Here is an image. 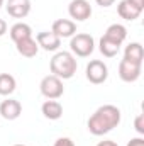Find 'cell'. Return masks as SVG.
Returning <instances> with one entry per match:
<instances>
[{
	"label": "cell",
	"instance_id": "1",
	"mask_svg": "<svg viewBox=\"0 0 144 146\" xmlns=\"http://www.w3.org/2000/svg\"><path fill=\"white\" fill-rule=\"evenodd\" d=\"M120 117H122V114H120L119 107H115L112 104H105V106H100L90 115L87 127L93 136H104L120 124Z\"/></svg>",
	"mask_w": 144,
	"mask_h": 146
},
{
	"label": "cell",
	"instance_id": "2",
	"mask_svg": "<svg viewBox=\"0 0 144 146\" xmlns=\"http://www.w3.org/2000/svg\"><path fill=\"white\" fill-rule=\"evenodd\" d=\"M76 68H78V61L70 51H58L49 61L51 75H54L61 80L73 78L76 73Z\"/></svg>",
	"mask_w": 144,
	"mask_h": 146
},
{
	"label": "cell",
	"instance_id": "3",
	"mask_svg": "<svg viewBox=\"0 0 144 146\" xmlns=\"http://www.w3.org/2000/svg\"><path fill=\"white\" fill-rule=\"evenodd\" d=\"M70 53L73 56H78V58H87L93 53L95 49V39L90 36V34H75L71 36V41H70Z\"/></svg>",
	"mask_w": 144,
	"mask_h": 146
},
{
	"label": "cell",
	"instance_id": "4",
	"mask_svg": "<svg viewBox=\"0 0 144 146\" xmlns=\"http://www.w3.org/2000/svg\"><path fill=\"white\" fill-rule=\"evenodd\" d=\"M41 94L48 99V100H56L65 94V87H63V80L54 76V75H48L41 80L39 83Z\"/></svg>",
	"mask_w": 144,
	"mask_h": 146
},
{
	"label": "cell",
	"instance_id": "5",
	"mask_svg": "<svg viewBox=\"0 0 144 146\" xmlns=\"http://www.w3.org/2000/svg\"><path fill=\"white\" fill-rule=\"evenodd\" d=\"M87 80L93 85H100L108 78V68L102 60H92L85 68Z\"/></svg>",
	"mask_w": 144,
	"mask_h": 146
},
{
	"label": "cell",
	"instance_id": "6",
	"mask_svg": "<svg viewBox=\"0 0 144 146\" xmlns=\"http://www.w3.org/2000/svg\"><path fill=\"white\" fill-rule=\"evenodd\" d=\"M141 73H143V65H137V63H132V61H127V60H122L119 63V76L126 83L137 82Z\"/></svg>",
	"mask_w": 144,
	"mask_h": 146
},
{
	"label": "cell",
	"instance_id": "7",
	"mask_svg": "<svg viewBox=\"0 0 144 146\" xmlns=\"http://www.w3.org/2000/svg\"><path fill=\"white\" fill-rule=\"evenodd\" d=\"M68 14L76 22H83L92 15V5L88 0H71L68 5Z\"/></svg>",
	"mask_w": 144,
	"mask_h": 146
},
{
	"label": "cell",
	"instance_id": "8",
	"mask_svg": "<svg viewBox=\"0 0 144 146\" xmlns=\"http://www.w3.org/2000/svg\"><path fill=\"white\" fill-rule=\"evenodd\" d=\"M7 14L14 19H24L31 12V0H7Z\"/></svg>",
	"mask_w": 144,
	"mask_h": 146
},
{
	"label": "cell",
	"instance_id": "9",
	"mask_svg": "<svg viewBox=\"0 0 144 146\" xmlns=\"http://www.w3.org/2000/svg\"><path fill=\"white\" fill-rule=\"evenodd\" d=\"M36 42L39 48L44 51H58L61 46V39L56 36L53 31H42L36 36Z\"/></svg>",
	"mask_w": 144,
	"mask_h": 146
},
{
	"label": "cell",
	"instance_id": "10",
	"mask_svg": "<svg viewBox=\"0 0 144 146\" xmlns=\"http://www.w3.org/2000/svg\"><path fill=\"white\" fill-rule=\"evenodd\" d=\"M51 31L59 37V39L71 37L76 34V22L75 21H70V19H58V21H54Z\"/></svg>",
	"mask_w": 144,
	"mask_h": 146
},
{
	"label": "cell",
	"instance_id": "11",
	"mask_svg": "<svg viewBox=\"0 0 144 146\" xmlns=\"http://www.w3.org/2000/svg\"><path fill=\"white\" fill-rule=\"evenodd\" d=\"M22 114V106L15 99H7L0 104V115L7 121H15Z\"/></svg>",
	"mask_w": 144,
	"mask_h": 146
},
{
	"label": "cell",
	"instance_id": "12",
	"mask_svg": "<svg viewBox=\"0 0 144 146\" xmlns=\"http://www.w3.org/2000/svg\"><path fill=\"white\" fill-rule=\"evenodd\" d=\"M117 14L124 19V21H136V19H139V15L143 14V10H139L137 7H134L131 2H127V0H120L119 3H117Z\"/></svg>",
	"mask_w": 144,
	"mask_h": 146
},
{
	"label": "cell",
	"instance_id": "13",
	"mask_svg": "<svg viewBox=\"0 0 144 146\" xmlns=\"http://www.w3.org/2000/svg\"><path fill=\"white\" fill-rule=\"evenodd\" d=\"M15 48H17V53L24 58H34L39 51V46L34 37H26V39L15 42Z\"/></svg>",
	"mask_w": 144,
	"mask_h": 146
},
{
	"label": "cell",
	"instance_id": "14",
	"mask_svg": "<svg viewBox=\"0 0 144 146\" xmlns=\"http://www.w3.org/2000/svg\"><path fill=\"white\" fill-rule=\"evenodd\" d=\"M41 112L49 121H58L63 115V106L58 100H46L41 107Z\"/></svg>",
	"mask_w": 144,
	"mask_h": 146
},
{
	"label": "cell",
	"instance_id": "15",
	"mask_svg": "<svg viewBox=\"0 0 144 146\" xmlns=\"http://www.w3.org/2000/svg\"><path fill=\"white\" fill-rule=\"evenodd\" d=\"M143 46L141 42H129L124 49V60L127 61H132V63H137V65H143Z\"/></svg>",
	"mask_w": 144,
	"mask_h": 146
},
{
	"label": "cell",
	"instance_id": "16",
	"mask_svg": "<svg viewBox=\"0 0 144 146\" xmlns=\"http://www.w3.org/2000/svg\"><path fill=\"white\" fill-rule=\"evenodd\" d=\"M9 33H10V39H12L14 42H19V41H22V39H26V37H32V29H31V26L26 24V22H17V24H14Z\"/></svg>",
	"mask_w": 144,
	"mask_h": 146
},
{
	"label": "cell",
	"instance_id": "17",
	"mask_svg": "<svg viewBox=\"0 0 144 146\" xmlns=\"http://www.w3.org/2000/svg\"><path fill=\"white\" fill-rule=\"evenodd\" d=\"M120 46H122V44H119V42H115V41H112V39H108V37H105V36L100 37V42H98V49H100V53H102L105 58H114V56H117V53L120 51Z\"/></svg>",
	"mask_w": 144,
	"mask_h": 146
},
{
	"label": "cell",
	"instance_id": "18",
	"mask_svg": "<svg viewBox=\"0 0 144 146\" xmlns=\"http://www.w3.org/2000/svg\"><path fill=\"white\" fill-rule=\"evenodd\" d=\"M104 36L112 39V41H115V42H119V44H122L126 41V37H127V29L122 24H110Z\"/></svg>",
	"mask_w": 144,
	"mask_h": 146
},
{
	"label": "cell",
	"instance_id": "19",
	"mask_svg": "<svg viewBox=\"0 0 144 146\" xmlns=\"http://www.w3.org/2000/svg\"><path fill=\"white\" fill-rule=\"evenodd\" d=\"M15 87H17L15 78L10 73H0V95L7 97V95L14 94L15 92Z\"/></svg>",
	"mask_w": 144,
	"mask_h": 146
},
{
	"label": "cell",
	"instance_id": "20",
	"mask_svg": "<svg viewBox=\"0 0 144 146\" xmlns=\"http://www.w3.org/2000/svg\"><path fill=\"white\" fill-rule=\"evenodd\" d=\"M134 127H136V131H137L139 134H144V115L143 114H139V115L134 119Z\"/></svg>",
	"mask_w": 144,
	"mask_h": 146
},
{
	"label": "cell",
	"instance_id": "21",
	"mask_svg": "<svg viewBox=\"0 0 144 146\" xmlns=\"http://www.w3.org/2000/svg\"><path fill=\"white\" fill-rule=\"evenodd\" d=\"M54 146H75L70 138H58L56 141H54Z\"/></svg>",
	"mask_w": 144,
	"mask_h": 146
},
{
	"label": "cell",
	"instance_id": "22",
	"mask_svg": "<svg viewBox=\"0 0 144 146\" xmlns=\"http://www.w3.org/2000/svg\"><path fill=\"white\" fill-rule=\"evenodd\" d=\"M127 146H144V138H132Z\"/></svg>",
	"mask_w": 144,
	"mask_h": 146
},
{
	"label": "cell",
	"instance_id": "23",
	"mask_svg": "<svg viewBox=\"0 0 144 146\" xmlns=\"http://www.w3.org/2000/svg\"><path fill=\"white\" fill-rule=\"evenodd\" d=\"M95 2H97V5H100V7H110V5L115 3V0H95Z\"/></svg>",
	"mask_w": 144,
	"mask_h": 146
},
{
	"label": "cell",
	"instance_id": "24",
	"mask_svg": "<svg viewBox=\"0 0 144 146\" xmlns=\"http://www.w3.org/2000/svg\"><path fill=\"white\" fill-rule=\"evenodd\" d=\"M127 2H131L134 7H137L139 10H144V0H127Z\"/></svg>",
	"mask_w": 144,
	"mask_h": 146
},
{
	"label": "cell",
	"instance_id": "25",
	"mask_svg": "<svg viewBox=\"0 0 144 146\" xmlns=\"http://www.w3.org/2000/svg\"><path fill=\"white\" fill-rule=\"evenodd\" d=\"M5 33H7V22L3 19H0V37L3 36Z\"/></svg>",
	"mask_w": 144,
	"mask_h": 146
},
{
	"label": "cell",
	"instance_id": "26",
	"mask_svg": "<svg viewBox=\"0 0 144 146\" xmlns=\"http://www.w3.org/2000/svg\"><path fill=\"white\" fill-rule=\"evenodd\" d=\"M97 146H119L115 141H110V139H104V141H100Z\"/></svg>",
	"mask_w": 144,
	"mask_h": 146
},
{
	"label": "cell",
	"instance_id": "27",
	"mask_svg": "<svg viewBox=\"0 0 144 146\" xmlns=\"http://www.w3.org/2000/svg\"><path fill=\"white\" fill-rule=\"evenodd\" d=\"M2 5H3V0H0V7H2Z\"/></svg>",
	"mask_w": 144,
	"mask_h": 146
},
{
	"label": "cell",
	"instance_id": "28",
	"mask_svg": "<svg viewBox=\"0 0 144 146\" xmlns=\"http://www.w3.org/2000/svg\"><path fill=\"white\" fill-rule=\"evenodd\" d=\"M14 146H24V145H14Z\"/></svg>",
	"mask_w": 144,
	"mask_h": 146
}]
</instances>
